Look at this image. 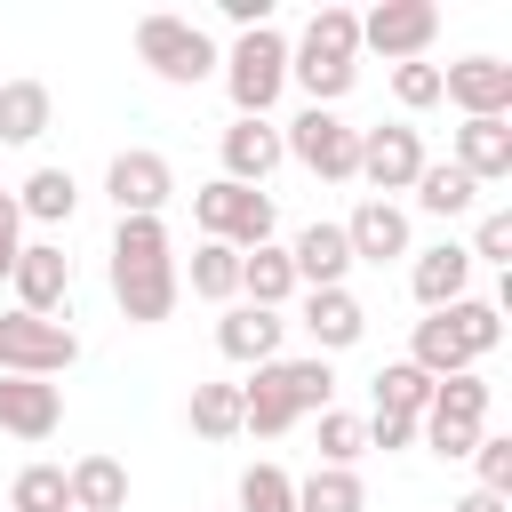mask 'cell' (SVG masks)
Returning <instances> with one entry per match:
<instances>
[{
	"mask_svg": "<svg viewBox=\"0 0 512 512\" xmlns=\"http://www.w3.org/2000/svg\"><path fill=\"white\" fill-rule=\"evenodd\" d=\"M176 296H184V272L168 256V224L160 216H120V232H112V304L136 328H152V320L176 312Z\"/></svg>",
	"mask_w": 512,
	"mask_h": 512,
	"instance_id": "cell-1",
	"label": "cell"
},
{
	"mask_svg": "<svg viewBox=\"0 0 512 512\" xmlns=\"http://www.w3.org/2000/svg\"><path fill=\"white\" fill-rule=\"evenodd\" d=\"M336 408V368L312 352V360H264L256 384H240V432L256 440H280L296 416H320Z\"/></svg>",
	"mask_w": 512,
	"mask_h": 512,
	"instance_id": "cell-2",
	"label": "cell"
},
{
	"mask_svg": "<svg viewBox=\"0 0 512 512\" xmlns=\"http://www.w3.org/2000/svg\"><path fill=\"white\" fill-rule=\"evenodd\" d=\"M504 344V304H480V296H456L440 304L432 320H416V344H408V368H424L432 384L440 376H464L480 352Z\"/></svg>",
	"mask_w": 512,
	"mask_h": 512,
	"instance_id": "cell-3",
	"label": "cell"
},
{
	"mask_svg": "<svg viewBox=\"0 0 512 512\" xmlns=\"http://www.w3.org/2000/svg\"><path fill=\"white\" fill-rule=\"evenodd\" d=\"M288 80H296L320 112H336V96L360 80V16H352V8H320V16L304 24V40L288 48Z\"/></svg>",
	"mask_w": 512,
	"mask_h": 512,
	"instance_id": "cell-4",
	"label": "cell"
},
{
	"mask_svg": "<svg viewBox=\"0 0 512 512\" xmlns=\"http://www.w3.org/2000/svg\"><path fill=\"white\" fill-rule=\"evenodd\" d=\"M216 64H224V88H232V120H264L280 104V88H288V40L272 24L240 32L232 56H216Z\"/></svg>",
	"mask_w": 512,
	"mask_h": 512,
	"instance_id": "cell-5",
	"label": "cell"
},
{
	"mask_svg": "<svg viewBox=\"0 0 512 512\" xmlns=\"http://www.w3.org/2000/svg\"><path fill=\"white\" fill-rule=\"evenodd\" d=\"M136 56L168 80V88H200L216 72V40L192 24V16H144L136 24Z\"/></svg>",
	"mask_w": 512,
	"mask_h": 512,
	"instance_id": "cell-6",
	"label": "cell"
},
{
	"mask_svg": "<svg viewBox=\"0 0 512 512\" xmlns=\"http://www.w3.org/2000/svg\"><path fill=\"white\" fill-rule=\"evenodd\" d=\"M280 152H288L296 168H312L320 184H352V168H360V128H344V120L320 112V104H304V112L280 128Z\"/></svg>",
	"mask_w": 512,
	"mask_h": 512,
	"instance_id": "cell-7",
	"label": "cell"
},
{
	"mask_svg": "<svg viewBox=\"0 0 512 512\" xmlns=\"http://www.w3.org/2000/svg\"><path fill=\"white\" fill-rule=\"evenodd\" d=\"M192 216H200L208 240H224V248H240V256L264 248L272 224H280V216H272V192H248V184H224V176L192 192Z\"/></svg>",
	"mask_w": 512,
	"mask_h": 512,
	"instance_id": "cell-8",
	"label": "cell"
},
{
	"mask_svg": "<svg viewBox=\"0 0 512 512\" xmlns=\"http://www.w3.org/2000/svg\"><path fill=\"white\" fill-rule=\"evenodd\" d=\"M416 432H424V448H440V456H472V440L488 432V384L464 368V376H440L432 384V408L416 416Z\"/></svg>",
	"mask_w": 512,
	"mask_h": 512,
	"instance_id": "cell-9",
	"label": "cell"
},
{
	"mask_svg": "<svg viewBox=\"0 0 512 512\" xmlns=\"http://www.w3.org/2000/svg\"><path fill=\"white\" fill-rule=\"evenodd\" d=\"M72 360H80V336L64 320H40V312L0 320V376H64Z\"/></svg>",
	"mask_w": 512,
	"mask_h": 512,
	"instance_id": "cell-10",
	"label": "cell"
},
{
	"mask_svg": "<svg viewBox=\"0 0 512 512\" xmlns=\"http://www.w3.org/2000/svg\"><path fill=\"white\" fill-rule=\"evenodd\" d=\"M432 32H440V8H432V0H376V8L360 16V48H376V56H392V64H416V56L432 48Z\"/></svg>",
	"mask_w": 512,
	"mask_h": 512,
	"instance_id": "cell-11",
	"label": "cell"
},
{
	"mask_svg": "<svg viewBox=\"0 0 512 512\" xmlns=\"http://www.w3.org/2000/svg\"><path fill=\"white\" fill-rule=\"evenodd\" d=\"M440 96L464 112V120H504L512 112V64L504 56H464L440 72Z\"/></svg>",
	"mask_w": 512,
	"mask_h": 512,
	"instance_id": "cell-12",
	"label": "cell"
},
{
	"mask_svg": "<svg viewBox=\"0 0 512 512\" xmlns=\"http://www.w3.org/2000/svg\"><path fill=\"white\" fill-rule=\"evenodd\" d=\"M360 184H376L368 200H384V192H408L416 176H424V144H416V128H360V168H352Z\"/></svg>",
	"mask_w": 512,
	"mask_h": 512,
	"instance_id": "cell-13",
	"label": "cell"
},
{
	"mask_svg": "<svg viewBox=\"0 0 512 512\" xmlns=\"http://www.w3.org/2000/svg\"><path fill=\"white\" fill-rule=\"evenodd\" d=\"M16 312H40V320H56L64 312V296H72V256L56 248V240H32V248H16Z\"/></svg>",
	"mask_w": 512,
	"mask_h": 512,
	"instance_id": "cell-14",
	"label": "cell"
},
{
	"mask_svg": "<svg viewBox=\"0 0 512 512\" xmlns=\"http://www.w3.org/2000/svg\"><path fill=\"white\" fill-rule=\"evenodd\" d=\"M104 192H112L120 216H160L168 192H176V168H168L160 152H120V160L104 168Z\"/></svg>",
	"mask_w": 512,
	"mask_h": 512,
	"instance_id": "cell-15",
	"label": "cell"
},
{
	"mask_svg": "<svg viewBox=\"0 0 512 512\" xmlns=\"http://www.w3.org/2000/svg\"><path fill=\"white\" fill-rule=\"evenodd\" d=\"M216 152H224V184H248V192H264V176L288 160L272 120H232V128L216 136Z\"/></svg>",
	"mask_w": 512,
	"mask_h": 512,
	"instance_id": "cell-16",
	"label": "cell"
},
{
	"mask_svg": "<svg viewBox=\"0 0 512 512\" xmlns=\"http://www.w3.org/2000/svg\"><path fill=\"white\" fill-rule=\"evenodd\" d=\"M64 424V392L48 376H0V432L16 440H48Z\"/></svg>",
	"mask_w": 512,
	"mask_h": 512,
	"instance_id": "cell-17",
	"label": "cell"
},
{
	"mask_svg": "<svg viewBox=\"0 0 512 512\" xmlns=\"http://www.w3.org/2000/svg\"><path fill=\"white\" fill-rule=\"evenodd\" d=\"M344 248H352V264H392V256H408V216L392 200H360L344 216Z\"/></svg>",
	"mask_w": 512,
	"mask_h": 512,
	"instance_id": "cell-18",
	"label": "cell"
},
{
	"mask_svg": "<svg viewBox=\"0 0 512 512\" xmlns=\"http://www.w3.org/2000/svg\"><path fill=\"white\" fill-rule=\"evenodd\" d=\"M280 312H264V304H232L224 320H216V352L224 360H240V368H264V360H280Z\"/></svg>",
	"mask_w": 512,
	"mask_h": 512,
	"instance_id": "cell-19",
	"label": "cell"
},
{
	"mask_svg": "<svg viewBox=\"0 0 512 512\" xmlns=\"http://www.w3.org/2000/svg\"><path fill=\"white\" fill-rule=\"evenodd\" d=\"M288 264H296V288H344V272H352L344 224H304L288 240Z\"/></svg>",
	"mask_w": 512,
	"mask_h": 512,
	"instance_id": "cell-20",
	"label": "cell"
},
{
	"mask_svg": "<svg viewBox=\"0 0 512 512\" xmlns=\"http://www.w3.org/2000/svg\"><path fill=\"white\" fill-rule=\"evenodd\" d=\"M304 328H312V344L328 360V352H344V344L368 336V312H360L352 288H304Z\"/></svg>",
	"mask_w": 512,
	"mask_h": 512,
	"instance_id": "cell-21",
	"label": "cell"
},
{
	"mask_svg": "<svg viewBox=\"0 0 512 512\" xmlns=\"http://www.w3.org/2000/svg\"><path fill=\"white\" fill-rule=\"evenodd\" d=\"M456 168L472 184H504L512 176V120H464L456 128Z\"/></svg>",
	"mask_w": 512,
	"mask_h": 512,
	"instance_id": "cell-22",
	"label": "cell"
},
{
	"mask_svg": "<svg viewBox=\"0 0 512 512\" xmlns=\"http://www.w3.org/2000/svg\"><path fill=\"white\" fill-rule=\"evenodd\" d=\"M464 280H472V256H464L456 240L424 248V256H416V272H408V288H416V304H424V312L456 304V296H464Z\"/></svg>",
	"mask_w": 512,
	"mask_h": 512,
	"instance_id": "cell-23",
	"label": "cell"
},
{
	"mask_svg": "<svg viewBox=\"0 0 512 512\" xmlns=\"http://www.w3.org/2000/svg\"><path fill=\"white\" fill-rule=\"evenodd\" d=\"M64 488H72V512H120L128 504V464L120 456H80L64 472Z\"/></svg>",
	"mask_w": 512,
	"mask_h": 512,
	"instance_id": "cell-24",
	"label": "cell"
},
{
	"mask_svg": "<svg viewBox=\"0 0 512 512\" xmlns=\"http://www.w3.org/2000/svg\"><path fill=\"white\" fill-rule=\"evenodd\" d=\"M240 296L264 304V312H280V304L296 296V264H288V248H272V240L248 248V256H240Z\"/></svg>",
	"mask_w": 512,
	"mask_h": 512,
	"instance_id": "cell-25",
	"label": "cell"
},
{
	"mask_svg": "<svg viewBox=\"0 0 512 512\" xmlns=\"http://www.w3.org/2000/svg\"><path fill=\"white\" fill-rule=\"evenodd\" d=\"M48 112H56V96L40 80H8L0 88V144H40L48 136Z\"/></svg>",
	"mask_w": 512,
	"mask_h": 512,
	"instance_id": "cell-26",
	"label": "cell"
},
{
	"mask_svg": "<svg viewBox=\"0 0 512 512\" xmlns=\"http://www.w3.org/2000/svg\"><path fill=\"white\" fill-rule=\"evenodd\" d=\"M72 208H80V184H72V168H32V176H24V200H16V216H32V224H72Z\"/></svg>",
	"mask_w": 512,
	"mask_h": 512,
	"instance_id": "cell-27",
	"label": "cell"
},
{
	"mask_svg": "<svg viewBox=\"0 0 512 512\" xmlns=\"http://www.w3.org/2000/svg\"><path fill=\"white\" fill-rule=\"evenodd\" d=\"M408 192H416V208H432V216H464V208L480 200V184H472L456 160H424V176H416Z\"/></svg>",
	"mask_w": 512,
	"mask_h": 512,
	"instance_id": "cell-28",
	"label": "cell"
},
{
	"mask_svg": "<svg viewBox=\"0 0 512 512\" xmlns=\"http://www.w3.org/2000/svg\"><path fill=\"white\" fill-rule=\"evenodd\" d=\"M296 512H368V488H360V472L320 464L312 480H296Z\"/></svg>",
	"mask_w": 512,
	"mask_h": 512,
	"instance_id": "cell-29",
	"label": "cell"
},
{
	"mask_svg": "<svg viewBox=\"0 0 512 512\" xmlns=\"http://www.w3.org/2000/svg\"><path fill=\"white\" fill-rule=\"evenodd\" d=\"M192 296H208V304L240 296V248H224V240H200V248H192Z\"/></svg>",
	"mask_w": 512,
	"mask_h": 512,
	"instance_id": "cell-30",
	"label": "cell"
},
{
	"mask_svg": "<svg viewBox=\"0 0 512 512\" xmlns=\"http://www.w3.org/2000/svg\"><path fill=\"white\" fill-rule=\"evenodd\" d=\"M376 408H384V416H408V424H416V416L432 408V376H424V368H408V360H392V368L376 376Z\"/></svg>",
	"mask_w": 512,
	"mask_h": 512,
	"instance_id": "cell-31",
	"label": "cell"
},
{
	"mask_svg": "<svg viewBox=\"0 0 512 512\" xmlns=\"http://www.w3.org/2000/svg\"><path fill=\"white\" fill-rule=\"evenodd\" d=\"M8 512H72L64 464H24V472H16V488H8Z\"/></svg>",
	"mask_w": 512,
	"mask_h": 512,
	"instance_id": "cell-32",
	"label": "cell"
},
{
	"mask_svg": "<svg viewBox=\"0 0 512 512\" xmlns=\"http://www.w3.org/2000/svg\"><path fill=\"white\" fill-rule=\"evenodd\" d=\"M192 432L200 440H232L240 432V384H192Z\"/></svg>",
	"mask_w": 512,
	"mask_h": 512,
	"instance_id": "cell-33",
	"label": "cell"
},
{
	"mask_svg": "<svg viewBox=\"0 0 512 512\" xmlns=\"http://www.w3.org/2000/svg\"><path fill=\"white\" fill-rule=\"evenodd\" d=\"M240 512H296V480L280 464H248L240 472Z\"/></svg>",
	"mask_w": 512,
	"mask_h": 512,
	"instance_id": "cell-34",
	"label": "cell"
},
{
	"mask_svg": "<svg viewBox=\"0 0 512 512\" xmlns=\"http://www.w3.org/2000/svg\"><path fill=\"white\" fill-rule=\"evenodd\" d=\"M352 456H368V432H360V416H344V408H320V464L352 472Z\"/></svg>",
	"mask_w": 512,
	"mask_h": 512,
	"instance_id": "cell-35",
	"label": "cell"
},
{
	"mask_svg": "<svg viewBox=\"0 0 512 512\" xmlns=\"http://www.w3.org/2000/svg\"><path fill=\"white\" fill-rule=\"evenodd\" d=\"M472 464H480V488L488 496H512V440L504 432H480L472 440Z\"/></svg>",
	"mask_w": 512,
	"mask_h": 512,
	"instance_id": "cell-36",
	"label": "cell"
},
{
	"mask_svg": "<svg viewBox=\"0 0 512 512\" xmlns=\"http://www.w3.org/2000/svg\"><path fill=\"white\" fill-rule=\"evenodd\" d=\"M392 96L408 104V112H424V104H440V64H392Z\"/></svg>",
	"mask_w": 512,
	"mask_h": 512,
	"instance_id": "cell-37",
	"label": "cell"
},
{
	"mask_svg": "<svg viewBox=\"0 0 512 512\" xmlns=\"http://www.w3.org/2000/svg\"><path fill=\"white\" fill-rule=\"evenodd\" d=\"M472 264H512V216L496 208V216H480V232H472V248H464Z\"/></svg>",
	"mask_w": 512,
	"mask_h": 512,
	"instance_id": "cell-38",
	"label": "cell"
},
{
	"mask_svg": "<svg viewBox=\"0 0 512 512\" xmlns=\"http://www.w3.org/2000/svg\"><path fill=\"white\" fill-rule=\"evenodd\" d=\"M360 432H368V448H408V440H416V424H408V416H384V408H376Z\"/></svg>",
	"mask_w": 512,
	"mask_h": 512,
	"instance_id": "cell-39",
	"label": "cell"
},
{
	"mask_svg": "<svg viewBox=\"0 0 512 512\" xmlns=\"http://www.w3.org/2000/svg\"><path fill=\"white\" fill-rule=\"evenodd\" d=\"M16 232H24V216H16V200H8V192H0V280H8V272H16V248H24V240H16Z\"/></svg>",
	"mask_w": 512,
	"mask_h": 512,
	"instance_id": "cell-40",
	"label": "cell"
},
{
	"mask_svg": "<svg viewBox=\"0 0 512 512\" xmlns=\"http://www.w3.org/2000/svg\"><path fill=\"white\" fill-rule=\"evenodd\" d=\"M216 8H224V16L240 24V32H256V24H272V0H216Z\"/></svg>",
	"mask_w": 512,
	"mask_h": 512,
	"instance_id": "cell-41",
	"label": "cell"
},
{
	"mask_svg": "<svg viewBox=\"0 0 512 512\" xmlns=\"http://www.w3.org/2000/svg\"><path fill=\"white\" fill-rule=\"evenodd\" d=\"M448 512H504V496H488V488H472L464 504H448Z\"/></svg>",
	"mask_w": 512,
	"mask_h": 512,
	"instance_id": "cell-42",
	"label": "cell"
}]
</instances>
